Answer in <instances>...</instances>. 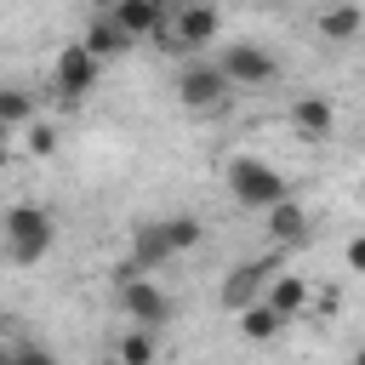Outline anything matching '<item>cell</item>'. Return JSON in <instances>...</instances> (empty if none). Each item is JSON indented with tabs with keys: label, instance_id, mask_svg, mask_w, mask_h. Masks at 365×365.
<instances>
[{
	"label": "cell",
	"instance_id": "5bb4252c",
	"mask_svg": "<svg viewBox=\"0 0 365 365\" xmlns=\"http://www.w3.org/2000/svg\"><path fill=\"white\" fill-rule=\"evenodd\" d=\"M240 331H245V342H274V336L285 331V314H279L268 297H257V302L240 308Z\"/></svg>",
	"mask_w": 365,
	"mask_h": 365
},
{
	"label": "cell",
	"instance_id": "3957f363",
	"mask_svg": "<svg viewBox=\"0 0 365 365\" xmlns=\"http://www.w3.org/2000/svg\"><path fill=\"white\" fill-rule=\"evenodd\" d=\"M171 91H177V103L188 108V114H217V108H228V91H234V80H228V68L222 63H182L177 68V80H171Z\"/></svg>",
	"mask_w": 365,
	"mask_h": 365
},
{
	"label": "cell",
	"instance_id": "52a82bcc",
	"mask_svg": "<svg viewBox=\"0 0 365 365\" xmlns=\"http://www.w3.org/2000/svg\"><path fill=\"white\" fill-rule=\"evenodd\" d=\"M279 274V245L268 251V257H251V262H240L228 279H222V308L228 314H240L245 302H257L262 291H268V279Z\"/></svg>",
	"mask_w": 365,
	"mask_h": 365
},
{
	"label": "cell",
	"instance_id": "603a6c76",
	"mask_svg": "<svg viewBox=\"0 0 365 365\" xmlns=\"http://www.w3.org/2000/svg\"><path fill=\"white\" fill-rule=\"evenodd\" d=\"M359 359H365V342H359Z\"/></svg>",
	"mask_w": 365,
	"mask_h": 365
},
{
	"label": "cell",
	"instance_id": "7402d4cb",
	"mask_svg": "<svg viewBox=\"0 0 365 365\" xmlns=\"http://www.w3.org/2000/svg\"><path fill=\"white\" fill-rule=\"evenodd\" d=\"M97 6H103V11H114V6H120V0H97Z\"/></svg>",
	"mask_w": 365,
	"mask_h": 365
},
{
	"label": "cell",
	"instance_id": "ba28073f",
	"mask_svg": "<svg viewBox=\"0 0 365 365\" xmlns=\"http://www.w3.org/2000/svg\"><path fill=\"white\" fill-rule=\"evenodd\" d=\"M120 285V314L125 319H137V325H165L171 319V297L148 279V274H125V279H114Z\"/></svg>",
	"mask_w": 365,
	"mask_h": 365
},
{
	"label": "cell",
	"instance_id": "8992f818",
	"mask_svg": "<svg viewBox=\"0 0 365 365\" xmlns=\"http://www.w3.org/2000/svg\"><path fill=\"white\" fill-rule=\"evenodd\" d=\"M217 63L228 68L234 86H274V80H279V57L262 51L257 40H228V46L217 51Z\"/></svg>",
	"mask_w": 365,
	"mask_h": 365
},
{
	"label": "cell",
	"instance_id": "4fadbf2b",
	"mask_svg": "<svg viewBox=\"0 0 365 365\" xmlns=\"http://www.w3.org/2000/svg\"><path fill=\"white\" fill-rule=\"evenodd\" d=\"M177 257V245H171V234H165V222H143V228H131V262L137 268H165Z\"/></svg>",
	"mask_w": 365,
	"mask_h": 365
},
{
	"label": "cell",
	"instance_id": "9c48e42d",
	"mask_svg": "<svg viewBox=\"0 0 365 365\" xmlns=\"http://www.w3.org/2000/svg\"><path fill=\"white\" fill-rule=\"evenodd\" d=\"M285 120H291V131H297L302 143H331V137H336V103H331V97H319V91L297 97Z\"/></svg>",
	"mask_w": 365,
	"mask_h": 365
},
{
	"label": "cell",
	"instance_id": "ffe728a7",
	"mask_svg": "<svg viewBox=\"0 0 365 365\" xmlns=\"http://www.w3.org/2000/svg\"><path fill=\"white\" fill-rule=\"evenodd\" d=\"M34 160H46V154H57V131L51 125H29V143H23Z\"/></svg>",
	"mask_w": 365,
	"mask_h": 365
},
{
	"label": "cell",
	"instance_id": "e0dca14e",
	"mask_svg": "<svg viewBox=\"0 0 365 365\" xmlns=\"http://www.w3.org/2000/svg\"><path fill=\"white\" fill-rule=\"evenodd\" d=\"M154 354H160V342H154V325H137V319H131V331L114 342V359H120V365H148Z\"/></svg>",
	"mask_w": 365,
	"mask_h": 365
},
{
	"label": "cell",
	"instance_id": "d6986e66",
	"mask_svg": "<svg viewBox=\"0 0 365 365\" xmlns=\"http://www.w3.org/2000/svg\"><path fill=\"white\" fill-rule=\"evenodd\" d=\"M29 114H34L29 91H17V86H11V91H0V125H6V131H23V125H29Z\"/></svg>",
	"mask_w": 365,
	"mask_h": 365
},
{
	"label": "cell",
	"instance_id": "5b68a950",
	"mask_svg": "<svg viewBox=\"0 0 365 365\" xmlns=\"http://www.w3.org/2000/svg\"><path fill=\"white\" fill-rule=\"evenodd\" d=\"M160 34H165V51H188V57H200L205 46H217L222 17H217V6H205V0H177L171 29H160Z\"/></svg>",
	"mask_w": 365,
	"mask_h": 365
},
{
	"label": "cell",
	"instance_id": "7c38bea8",
	"mask_svg": "<svg viewBox=\"0 0 365 365\" xmlns=\"http://www.w3.org/2000/svg\"><path fill=\"white\" fill-rule=\"evenodd\" d=\"M262 217H268L262 228H268V240H274V245H302V240H308V228H314V222H308V205H302V200H291V194H285L279 205H268Z\"/></svg>",
	"mask_w": 365,
	"mask_h": 365
},
{
	"label": "cell",
	"instance_id": "9a60e30c",
	"mask_svg": "<svg viewBox=\"0 0 365 365\" xmlns=\"http://www.w3.org/2000/svg\"><path fill=\"white\" fill-rule=\"evenodd\" d=\"M114 17H120L137 40H148V34H160V29H165V0H120V6H114Z\"/></svg>",
	"mask_w": 365,
	"mask_h": 365
},
{
	"label": "cell",
	"instance_id": "277c9868",
	"mask_svg": "<svg viewBox=\"0 0 365 365\" xmlns=\"http://www.w3.org/2000/svg\"><path fill=\"white\" fill-rule=\"evenodd\" d=\"M97 68H103V57H97L86 40H68V46H57V57H51V91H57L63 103H86V97L97 91Z\"/></svg>",
	"mask_w": 365,
	"mask_h": 365
},
{
	"label": "cell",
	"instance_id": "44dd1931",
	"mask_svg": "<svg viewBox=\"0 0 365 365\" xmlns=\"http://www.w3.org/2000/svg\"><path fill=\"white\" fill-rule=\"evenodd\" d=\"M342 262H348L354 274H365V234H354V240L342 245Z\"/></svg>",
	"mask_w": 365,
	"mask_h": 365
},
{
	"label": "cell",
	"instance_id": "2e32d148",
	"mask_svg": "<svg viewBox=\"0 0 365 365\" xmlns=\"http://www.w3.org/2000/svg\"><path fill=\"white\" fill-rule=\"evenodd\" d=\"M262 297H268V302H274L285 319H297V314L308 308V279H302V274H274Z\"/></svg>",
	"mask_w": 365,
	"mask_h": 365
},
{
	"label": "cell",
	"instance_id": "ac0fdd59",
	"mask_svg": "<svg viewBox=\"0 0 365 365\" xmlns=\"http://www.w3.org/2000/svg\"><path fill=\"white\" fill-rule=\"evenodd\" d=\"M160 222H165V234H171V245H177V251H194V245L205 240V222H200V217H188V211L160 217Z\"/></svg>",
	"mask_w": 365,
	"mask_h": 365
},
{
	"label": "cell",
	"instance_id": "30bf717a",
	"mask_svg": "<svg viewBox=\"0 0 365 365\" xmlns=\"http://www.w3.org/2000/svg\"><path fill=\"white\" fill-rule=\"evenodd\" d=\"M314 29H319L325 46H354V40L365 34V11H359L354 0H331V6H319Z\"/></svg>",
	"mask_w": 365,
	"mask_h": 365
},
{
	"label": "cell",
	"instance_id": "8fae6325",
	"mask_svg": "<svg viewBox=\"0 0 365 365\" xmlns=\"http://www.w3.org/2000/svg\"><path fill=\"white\" fill-rule=\"evenodd\" d=\"M80 40H86V46H91L103 63H108V57H125V51L137 46V34H131V29H125L114 11H97V17L86 23V34H80Z\"/></svg>",
	"mask_w": 365,
	"mask_h": 365
},
{
	"label": "cell",
	"instance_id": "6da1fadb",
	"mask_svg": "<svg viewBox=\"0 0 365 365\" xmlns=\"http://www.w3.org/2000/svg\"><path fill=\"white\" fill-rule=\"evenodd\" d=\"M0 240H6V262H11V268H34V262H46V251H51V240H57V222H51L46 205L17 200V205H6V217H0Z\"/></svg>",
	"mask_w": 365,
	"mask_h": 365
},
{
	"label": "cell",
	"instance_id": "7a4b0ae2",
	"mask_svg": "<svg viewBox=\"0 0 365 365\" xmlns=\"http://www.w3.org/2000/svg\"><path fill=\"white\" fill-rule=\"evenodd\" d=\"M222 177H228V194H234L245 211H268V205H279V200L291 194V182H285L268 160H257V154H234Z\"/></svg>",
	"mask_w": 365,
	"mask_h": 365
}]
</instances>
